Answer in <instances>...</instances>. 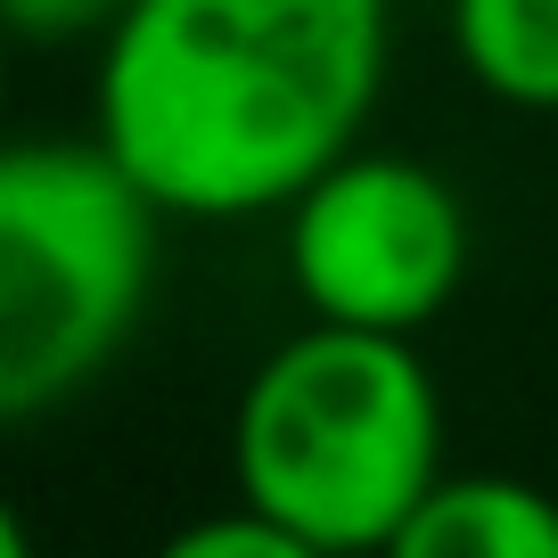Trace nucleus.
<instances>
[{
  "mask_svg": "<svg viewBox=\"0 0 558 558\" xmlns=\"http://www.w3.org/2000/svg\"><path fill=\"white\" fill-rule=\"evenodd\" d=\"M395 0H132L90 41V140L165 222H279L378 123Z\"/></svg>",
  "mask_w": 558,
  "mask_h": 558,
  "instance_id": "f257e3e1",
  "label": "nucleus"
},
{
  "mask_svg": "<svg viewBox=\"0 0 558 558\" xmlns=\"http://www.w3.org/2000/svg\"><path fill=\"white\" fill-rule=\"evenodd\" d=\"M230 485L329 558H378L444 485V386L418 337L304 320L230 402Z\"/></svg>",
  "mask_w": 558,
  "mask_h": 558,
  "instance_id": "f03ea898",
  "label": "nucleus"
},
{
  "mask_svg": "<svg viewBox=\"0 0 558 558\" xmlns=\"http://www.w3.org/2000/svg\"><path fill=\"white\" fill-rule=\"evenodd\" d=\"M165 214L99 140H0V436L83 402L165 279Z\"/></svg>",
  "mask_w": 558,
  "mask_h": 558,
  "instance_id": "7ed1b4c3",
  "label": "nucleus"
},
{
  "mask_svg": "<svg viewBox=\"0 0 558 558\" xmlns=\"http://www.w3.org/2000/svg\"><path fill=\"white\" fill-rule=\"evenodd\" d=\"M476 263V214L444 165L411 148H353L279 214V279L304 320L369 337H427Z\"/></svg>",
  "mask_w": 558,
  "mask_h": 558,
  "instance_id": "20e7f679",
  "label": "nucleus"
},
{
  "mask_svg": "<svg viewBox=\"0 0 558 558\" xmlns=\"http://www.w3.org/2000/svg\"><path fill=\"white\" fill-rule=\"evenodd\" d=\"M378 558H558V493L509 469H444Z\"/></svg>",
  "mask_w": 558,
  "mask_h": 558,
  "instance_id": "39448f33",
  "label": "nucleus"
},
{
  "mask_svg": "<svg viewBox=\"0 0 558 558\" xmlns=\"http://www.w3.org/2000/svg\"><path fill=\"white\" fill-rule=\"evenodd\" d=\"M452 66L509 116H558V0H444Z\"/></svg>",
  "mask_w": 558,
  "mask_h": 558,
  "instance_id": "423d86ee",
  "label": "nucleus"
},
{
  "mask_svg": "<svg viewBox=\"0 0 558 558\" xmlns=\"http://www.w3.org/2000/svg\"><path fill=\"white\" fill-rule=\"evenodd\" d=\"M148 558H329V550H313L304 534L271 525L263 509L230 501V509H206V518L173 525V534H165V542H157Z\"/></svg>",
  "mask_w": 558,
  "mask_h": 558,
  "instance_id": "0eeeda50",
  "label": "nucleus"
},
{
  "mask_svg": "<svg viewBox=\"0 0 558 558\" xmlns=\"http://www.w3.org/2000/svg\"><path fill=\"white\" fill-rule=\"evenodd\" d=\"M132 0H0V17L17 25L25 50H90Z\"/></svg>",
  "mask_w": 558,
  "mask_h": 558,
  "instance_id": "6e6552de",
  "label": "nucleus"
},
{
  "mask_svg": "<svg viewBox=\"0 0 558 558\" xmlns=\"http://www.w3.org/2000/svg\"><path fill=\"white\" fill-rule=\"evenodd\" d=\"M0 558H41V542H34V518H25V509L9 501V485H0Z\"/></svg>",
  "mask_w": 558,
  "mask_h": 558,
  "instance_id": "1a4fd4ad",
  "label": "nucleus"
},
{
  "mask_svg": "<svg viewBox=\"0 0 558 558\" xmlns=\"http://www.w3.org/2000/svg\"><path fill=\"white\" fill-rule=\"evenodd\" d=\"M17 50H25L17 25L0 17V123H9V90H17ZM0 140H9V132H0Z\"/></svg>",
  "mask_w": 558,
  "mask_h": 558,
  "instance_id": "9d476101",
  "label": "nucleus"
}]
</instances>
